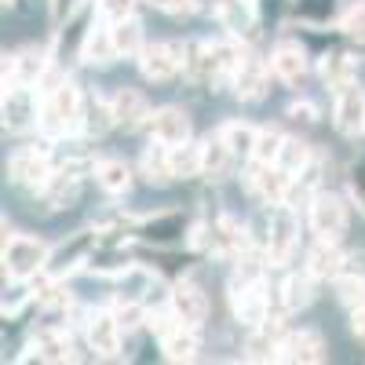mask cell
Returning <instances> with one entry per match:
<instances>
[{
  "instance_id": "14",
  "label": "cell",
  "mask_w": 365,
  "mask_h": 365,
  "mask_svg": "<svg viewBox=\"0 0 365 365\" xmlns=\"http://www.w3.org/2000/svg\"><path fill=\"white\" fill-rule=\"evenodd\" d=\"M48 73V58L37 48H26L19 55H11L4 63V88L8 84H37Z\"/></svg>"
},
{
  "instance_id": "23",
  "label": "cell",
  "mask_w": 365,
  "mask_h": 365,
  "mask_svg": "<svg viewBox=\"0 0 365 365\" xmlns=\"http://www.w3.org/2000/svg\"><path fill=\"white\" fill-rule=\"evenodd\" d=\"M234 161H237V154L227 146V139L216 132V135L205 143V165H201V175H208V179H227L230 168H234Z\"/></svg>"
},
{
  "instance_id": "19",
  "label": "cell",
  "mask_w": 365,
  "mask_h": 365,
  "mask_svg": "<svg viewBox=\"0 0 365 365\" xmlns=\"http://www.w3.org/2000/svg\"><path fill=\"white\" fill-rule=\"evenodd\" d=\"M234 91H237V99H245V103L267 96V66L259 63V58L245 55V63H241L237 73H234Z\"/></svg>"
},
{
  "instance_id": "7",
  "label": "cell",
  "mask_w": 365,
  "mask_h": 365,
  "mask_svg": "<svg viewBox=\"0 0 365 365\" xmlns=\"http://www.w3.org/2000/svg\"><path fill=\"white\" fill-rule=\"evenodd\" d=\"M8 172H11V182H19L26 190H44V182L55 175L48 154H37V150H19V154H11Z\"/></svg>"
},
{
  "instance_id": "42",
  "label": "cell",
  "mask_w": 365,
  "mask_h": 365,
  "mask_svg": "<svg viewBox=\"0 0 365 365\" xmlns=\"http://www.w3.org/2000/svg\"><path fill=\"white\" fill-rule=\"evenodd\" d=\"M347 182H351V194H354L358 208L365 212V158H358V161L351 165V172H347Z\"/></svg>"
},
{
  "instance_id": "28",
  "label": "cell",
  "mask_w": 365,
  "mask_h": 365,
  "mask_svg": "<svg viewBox=\"0 0 365 365\" xmlns=\"http://www.w3.org/2000/svg\"><path fill=\"white\" fill-rule=\"evenodd\" d=\"M113 44H117V55H125V58H139L146 41H143V22L132 15L125 22H113Z\"/></svg>"
},
{
  "instance_id": "20",
  "label": "cell",
  "mask_w": 365,
  "mask_h": 365,
  "mask_svg": "<svg viewBox=\"0 0 365 365\" xmlns=\"http://www.w3.org/2000/svg\"><path fill=\"white\" fill-rule=\"evenodd\" d=\"M270 70L285 84H299L303 73H307V55H303L296 44H278V51L270 55Z\"/></svg>"
},
{
  "instance_id": "43",
  "label": "cell",
  "mask_w": 365,
  "mask_h": 365,
  "mask_svg": "<svg viewBox=\"0 0 365 365\" xmlns=\"http://www.w3.org/2000/svg\"><path fill=\"white\" fill-rule=\"evenodd\" d=\"M154 8H161V11H168V15H187L197 0H150Z\"/></svg>"
},
{
  "instance_id": "2",
  "label": "cell",
  "mask_w": 365,
  "mask_h": 365,
  "mask_svg": "<svg viewBox=\"0 0 365 365\" xmlns=\"http://www.w3.org/2000/svg\"><path fill=\"white\" fill-rule=\"evenodd\" d=\"M48 245L37 237H26V234H11L4 237V270L11 274L15 282H26L34 278L37 270L48 267Z\"/></svg>"
},
{
  "instance_id": "5",
  "label": "cell",
  "mask_w": 365,
  "mask_h": 365,
  "mask_svg": "<svg viewBox=\"0 0 365 365\" xmlns=\"http://www.w3.org/2000/svg\"><path fill=\"white\" fill-rule=\"evenodd\" d=\"M230 303H234V318L249 329H259L270 318V299L259 282H237L230 292Z\"/></svg>"
},
{
  "instance_id": "32",
  "label": "cell",
  "mask_w": 365,
  "mask_h": 365,
  "mask_svg": "<svg viewBox=\"0 0 365 365\" xmlns=\"http://www.w3.org/2000/svg\"><path fill=\"white\" fill-rule=\"evenodd\" d=\"M220 19H223V26L230 29L234 37H249L252 29H256V19H252L245 0H227V4L220 8Z\"/></svg>"
},
{
  "instance_id": "9",
  "label": "cell",
  "mask_w": 365,
  "mask_h": 365,
  "mask_svg": "<svg viewBox=\"0 0 365 365\" xmlns=\"http://www.w3.org/2000/svg\"><path fill=\"white\" fill-rule=\"evenodd\" d=\"M91 252H96V234H88V230H81V234H73L66 245H58L51 256H48V278H63L66 270H73V267H81V263H88L91 259Z\"/></svg>"
},
{
  "instance_id": "4",
  "label": "cell",
  "mask_w": 365,
  "mask_h": 365,
  "mask_svg": "<svg viewBox=\"0 0 365 365\" xmlns=\"http://www.w3.org/2000/svg\"><path fill=\"white\" fill-rule=\"evenodd\" d=\"M311 230L322 241H340L347 234V205L336 194H314L311 197Z\"/></svg>"
},
{
  "instance_id": "30",
  "label": "cell",
  "mask_w": 365,
  "mask_h": 365,
  "mask_svg": "<svg viewBox=\"0 0 365 365\" xmlns=\"http://www.w3.org/2000/svg\"><path fill=\"white\" fill-rule=\"evenodd\" d=\"M96 179H99V187L110 190V194H125L132 187V172L125 161H117V158H106L96 165Z\"/></svg>"
},
{
  "instance_id": "8",
  "label": "cell",
  "mask_w": 365,
  "mask_h": 365,
  "mask_svg": "<svg viewBox=\"0 0 365 365\" xmlns=\"http://www.w3.org/2000/svg\"><path fill=\"white\" fill-rule=\"evenodd\" d=\"M292 179L282 165H256V172L249 175V187L263 205H285L289 190H292Z\"/></svg>"
},
{
  "instance_id": "16",
  "label": "cell",
  "mask_w": 365,
  "mask_h": 365,
  "mask_svg": "<svg viewBox=\"0 0 365 365\" xmlns=\"http://www.w3.org/2000/svg\"><path fill=\"white\" fill-rule=\"evenodd\" d=\"M161 351H165L168 361H194L197 351H201V340H197L194 325L175 322V325L165 332V336H161Z\"/></svg>"
},
{
  "instance_id": "40",
  "label": "cell",
  "mask_w": 365,
  "mask_h": 365,
  "mask_svg": "<svg viewBox=\"0 0 365 365\" xmlns=\"http://www.w3.org/2000/svg\"><path fill=\"white\" fill-rule=\"evenodd\" d=\"M340 29H344L351 41L365 44V0H354V4L347 8V15L340 19Z\"/></svg>"
},
{
  "instance_id": "10",
  "label": "cell",
  "mask_w": 365,
  "mask_h": 365,
  "mask_svg": "<svg viewBox=\"0 0 365 365\" xmlns=\"http://www.w3.org/2000/svg\"><path fill=\"white\" fill-rule=\"evenodd\" d=\"M332 117H336V128L344 135L365 132V91L354 81L336 91V110H332Z\"/></svg>"
},
{
  "instance_id": "29",
  "label": "cell",
  "mask_w": 365,
  "mask_h": 365,
  "mask_svg": "<svg viewBox=\"0 0 365 365\" xmlns=\"http://www.w3.org/2000/svg\"><path fill=\"white\" fill-rule=\"evenodd\" d=\"M117 58V44H113V29H91L88 41H84V63H96V66H106Z\"/></svg>"
},
{
  "instance_id": "3",
  "label": "cell",
  "mask_w": 365,
  "mask_h": 365,
  "mask_svg": "<svg viewBox=\"0 0 365 365\" xmlns=\"http://www.w3.org/2000/svg\"><path fill=\"white\" fill-rule=\"evenodd\" d=\"M296 241H299V220H296L292 205H274L270 234H267V259H270V267H282L296 252Z\"/></svg>"
},
{
  "instance_id": "35",
  "label": "cell",
  "mask_w": 365,
  "mask_h": 365,
  "mask_svg": "<svg viewBox=\"0 0 365 365\" xmlns=\"http://www.w3.org/2000/svg\"><path fill=\"white\" fill-rule=\"evenodd\" d=\"M322 81L332 88V91H340L344 84L354 81V63L347 55H329L325 63H322Z\"/></svg>"
},
{
  "instance_id": "37",
  "label": "cell",
  "mask_w": 365,
  "mask_h": 365,
  "mask_svg": "<svg viewBox=\"0 0 365 365\" xmlns=\"http://www.w3.org/2000/svg\"><path fill=\"white\" fill-rule=\"evenodd\" d=\"M278 165H282V168H285L289 175H299V172H307V165H311V150L303 146L299 139H285Z\"/></svg>"
},
{
  "instance_id": "44",
  "label": "cell",
  "mask_w": 365,
  "mask_h": 365,
  "mask_svg": "<svg viewBox=\"0 0 365 365\" xmlns=\"http://www.w3.org/2000/svg\"><path fill=\"white\" fill-rule=\"evenodd\" d=\"M77 4H81V0H51V11H55L58 22H63V19H70L77 11Z\"/></svg>"
},
{
  "instance_id": "24",
  "label": "cell",
  "mask_w": 365,
  "mask_h": 365,
  "mask_svg": "<svg viewBox=\"0 0 365 365\" xmlns=\"http://www.w3.org/2000/svg\"><path fill=\"white\" fill-rule=\"evenodd\" d=\"M182 230H187V220H182L179 212H161V216L146 220V223L139 227V234H143L146 241H154V245H172V241L182 237Z\"/></svg>"
},
{
  "instance_id": "31",
  "label": "cell",
  "mask_w": 365,
  "mask_h": 365,
  "mask_svg": "<svg viewBox=\"0 0 365 365\" xmlns=\"http://www.w3.org/2000/svg\"><path fill=\"white\" fill-rule=\"evenodd\" d=\"M113 125H117L113 120V103H106L99 96L84 103V132L88 135H106Z\"/></svg>"
},
{
  "instance_id": "27",
  "label": "cell",
  "mask_w": 365,
  "mask_h": 365,
  "mask_svg": "<svg viewBox=\"0 0 365 365\" xmlns=\"http://www.w3.org/2000/svg\"><path fill=\"white\" fill-rule=\"evenodd\" d=\"M307 270L314 274V278H332L336 282L344 274V256L336 249V241H322V245L311 252V259H307Z\"/></svg>"
},
{
  "instance_id": "17",
  "label": "cell",
  "mask_w": 365,
  "mask_h": 365,
  "mask_svg": "<svg viewBox=\"0 0 365 365\" xmlns=\"http://www.w3.org/2000/svg\"><path fill=\"white\" fill-rule=\"evenodd\" d=\"M282 361H322L325 358V344L318 332L303 329V332H289L282 340V351H278Z\"/></svg>"
},
{
  "instance_id": "11",
  "label": "cell",
  "mask_w": 365,
  "mask_h": 365,
  "mask_svg": "<svg viewBox=\"0 0 365 365\" xmlns=\"http://www.w3.org/2000/svg\"><path fill=\"white\" fill-rule=\"evenodd\" d=\"M168 303H172V318L182 322V325L201 329L205 318H208V299H205V292H201L197 285H190V282H179V285L172 289Z\"/></svg>"
},
{
  "instance_id": "21",
  "label": "cell",
  "mask_w": 365,
  "mask_h": 365,
  "mask_svg": "<svg viewBox=\"0 0 365 365\" xmlns=\"http://www.w3.org/2000/svg\"><path fill=\"white\" fill-rule=\"evenodd\" d=\"M77 194H81V175L77 172H55L41 190L48 208H70L77 201Z\"/></svg>"
},
{
  "instance_id": "46",
  "label": "cell",
  "mask_w": 365,
  "mask_h": 365,
  "mask_svg": "<svg viewBox=\"0 0 365 365\" xmlns=\"http://www.w3.org/2000/svg\"><path fill=\"white\" fill-rule=\"evenodd\" d=\"M289 113H292L296 120H303V125H311V120H314V106H307V103H296Z\"/></svg>"
},
{
  "instance_id": "18",
  "label": "cell",
  "mask_w": 365,
  "mask_h": 365,
  "mask_svg": "<svg viewBox=\"0 0 365 365\" xmlns=\"http://www.w3.org/2000/svg\"><path fill=\"white\" fill-rule=\"evenodd\" d=\"M113 120L120 128H139L150 120V106L143 99V91L135 88H120L117 96H113Z\"/></svg>"
},
{
  "instance_id": "15",
  "label": "cell",
  "mask_w": 365,
  "mask_h": 365,
  "mask_svg": "<svg viewBox=\"0 0 365 365\" xmlns=\"http://www.w3.org/2000/svg\"><path fill=\"white\" fill-rule=\"evenodd\" d=\"M146 125H150V132H154V139H161L168 146H179V143L190 139V120H187V113L175 110V106H165L158 113H150Z\"/></svg>"
},
{
  "instance_id": "22",
  "label": "cell",
  "mask_w": 365,
  "mask_h": 365,
  "mask_svg": "<svg viewBox=\"0 0 365 365\" xmlns=\"http://www.w3.org/2000/svg\"><path fill=\"white\" fill-rule=\"evenodd\" d=\"M34 354L29 358H37V361H70L73 358V344H70V336L63 329H44V332H37V340H34V347H29Z\"/></svg>"
},
{
  "instance_id": "36",
  "label": "cell",
  "mask_w": 365,
  "mask_h": 365,
  "mask_svg": "<svg viewBox=\"0 0 365 365\" xmlns=\"http://www.w3.org/2000/svg\"><path fill=\"white\" fill-rule=\"evenodd\" d=\"M282 146H285V135L278 128H263L259 139H256V150H252V161L256 165H278Z\"/></svg>"
},
{
  "instance_id": "45",
  "label": "cell",
  "mask_w": 365,
  "mask_h": 365,
  "mask_svg": "<svg viewBox=\"0 0 365 365\" xmlns=\"http://www.w3.org/2000/svg\"><path fill=\"white\" fill-rule=\"evenodd\" d=\"M351 329H354V336L365 344V303H361V307H354L351 311Z\"/></svg>"
},
{
  "instance_id": "12",
  "label": "cell",
  "mask_w": 365,
  "mask_h": 365,
  "mask_svg": "<svg viewBox=\"0 0 365 365\" xmlns=\"http://www.w3.org/2000/svg\"><path fill=\"white\" fill-rule=\"evenodd\" d=\"M139 66L150 81H172L182 70V48L175 44H146L139 55Z\"/></svg>"
},
{
  "instance_id": "1",
  "label": "cell",
  "mask_w": 365,
  "mask_h": 365,
  "mask_svg": "<svg viewBox=\"0 0 365 365\" xmlns=\"http://www.w3.org/2000/svg\"><path fill=\"white\" fill-rule=\"evenodd\" d=\"M41 132L48 139H63L77 128H84V99H81V91L77 84L70 81H58L55 88H48V96L41 103Z\"/></svg>"
},
{
  "instance_id": "38",
  "label": "cell",
  "mask_w": 365,
  "mask_h": 365,
  "mask_svg": "<svg viewBox=\"0 0 365 365\" xmlns=\"http://www.w3.org/2000/svg\"><path fill=\"white\" fill-rule=\"evenodd\" d=\"M113 318H117V325L125 329V332H132V329H139L143 322H150V318H146V307H143V303H135L132 296H125V299L113 303Z\"/></svg>"
},
{
  "instance_id": "33",
  "label": "cell",
  "mask_w": 365,
  "mask_h": 365,
  "mask_svg": "<svg viewBox=\"0 0 365 365\" xmlns=\"http://www.w3.org/2000/svg\"><path fill=\"white\" fill-rule=\"evenodd\" d=\"M220 135L227 139V146L234 150L237 158H252L256 139H259V132H256L252 125H241V120H230V125H223V128H220Z\"/></svg>"
},
{
  "instance_id": "25",
  "label": "cell",
  "mask_w": 365,
  "mask_h": 365,
  "mask_svg": "<svg viewBox=\"0 0 365 365\" xmlns=\"http://www.w3.org/2000/svg\"><path fill=\"white\" fill-rule=\"evenodd\" d=\"M143 175H146L150 182H168V179H175V172H172V146H168V143H161V139L150 143V150L143 154Z\"/></svg>"
},
{
  "instance_id": "34",
  "label": "cell",
  "mask_w": 365,
  "mask_h": 365,
  "mask_svg": "<svg viewBox=\"0 0 365 365\" xmlns=\"http://www.w3.org/2000/svg\"><path fill=\"white\" fill-rule=\"evenodd\" d=\"M311 278L314 274L307 270V274H292V278L282 285V299H285V311H299V307H307L311 303Z\"/></svg>"
},
{
  "instance_id": "39",
  "label": "cell",
  "mask_w": 365,
  "mask_h": 365,
  "mask_svg": "<svg viewBox=\"0 0 365 365\" xmlns=\"http://www.w3.org/2000/svg\"><path fill=\"white\" fill-rule=\"evenodd\" d=\"M336 296L347 303V307H361L365 303V278H358V274H340L336 278Z\"/></svg>"
},
{
  "instance_id": "41",
  "label": "cell",
  "mask_w": 365,
  "mask_h": 365,
  "mask_svg": "<svg viewBox=\"0 0 365 365\" xmlns=\"http://www.w3.org/2000/svg\"><path fill=\"white\" fill-rule=\"evenodd\" d=\"M132 11H135V0H99V15H103L110 26L132 19Z\"/></svg>"
},
{
  "instance_id": "26",
  "label": "cell",
  "mask_w": 365,
  "mask_h": 365,
  "mask_svg": "<svg viewBox=\"0 0 365 365\" xmlns=\"http://www.w3.org/2000/svg\"><path fill=\"white\" fill-rule=\"evenodd\" d=\"M201 165H205V143H179L172 146V172L175 179H194L201 175Z\"/></svg>"
},
{
  "instance_id": "47",
  "label": "cell",
  "mask_w": 365,
  "mask_h": 365,
  "mask_svg": "<svg viewBox=\"0 0 365 365\" xmlns=\"http://www.w3.org/2000/svg\"><path fill=\"white\" fill-rule=\"evenodd\" d=\"M4 4H15V0H4Z\"/></svg>"
},
{
  "instance_id": "13",
  "label": "cell",
  "mask_w": 365,
  "mask_h": 365,
  "mask_svg": "<svg viewBox=\"0 0 365 365\" xmlns=\"http://www.w3.org/2000/svg\"><path fill=\"white\" fill-rule=\"evenodd\" d=\"M88 344L99 358H113L120 351V325H117L113 311H96L88 318Z\"/></svg>"
},
{
  "instance_id": "6",
  "label": "cell",
  "mask_w": 365,
  "mask_h": 365,
  "mask_svg": "<svg viewBox=\"0 0 365 365\" xmlns=\"http://www.w3.org/2000/svg\"><path fill=\"white\" fill-rule=\"evenodd\" d=\"M41 120L37 99H34V88L29 84H8L4 88V128L8 132H22L29 125Z\"/></svg>"
}]
</instances>
